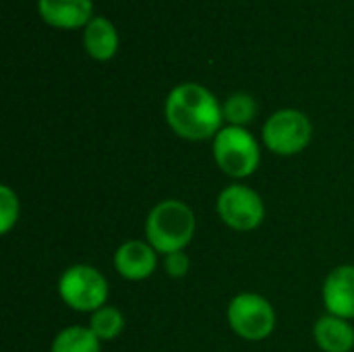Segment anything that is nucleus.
Returning a JSON list of instances; mask_svg holds the SVG:
<instances>
[{
    "instance_id": "f257e3e1",
    "label": "nucleus",
    "mask_w": 354,
    "mask_h": 352,
    "mask_svg": "<svg viewBox=\"0 0 354 352\" xmlns=\"http://www.w3.org/2000/svg\"><path fill=\"white\" fill-rule=\"evenodd\" d=\"M164 116L168 127L187 141L214 139L224 122L218 98L199 83H180L170 89L164 104Z\"/></svg>"
},
{
    "instance_id": "f03ea898",
    "label": "nucleus",
    "mask_w": 354,
    "mask_h": 352,
    "mask_svg": "<svg viewBox=\"0 0 354 352\" xmlns=\"http://www.w3.org/2000/svg\"><path fill=\"white\" fill-rule=\"evenodd\" d=\"M197 220L193 210L180 199H166L151 207L145 218V241L162 255L185 251L193 241Z\"/></svg>"
},
{
    "instance_id": "7ed1b4c3",
    "label": "nucleus",
    "mask_w": 354,
    "mask_h": 352,
    "mask_svg": "<svg viewBox=\"0 0 354 352\" xmlns=\"http://www.w3.org/2000/svg\"><path fill=\"white\" fill-rule=\"evenodd\" d=\"M212 149L218 168L234 180L255 174L261 162L259 143L245 127H222V131L214 137Z\"/></svg>"
},
{
    "instance_id": "20e7f679",
    "label": "nucleus",
    "mask_w": 354,
    "mask_h": 352,
    "mask_svg": "<svg viewBox=\"0 0 354 352\" xmlns=\"http://www.w3.org/2000/svg\"><path fill=\"white\" fill-rule=\"evenodd\" d=\"M58 295L73 311L95 313L106 305L110 286L100 270L87 263H77L62 272L58 280Z\"/></svg>"
},
{
    "instance_id": "39448f33",
    "label": "nucleus",
    "mask_w": 354,
    "mask_h": 352,
    "mask_svg": "<svg viewBox=\"0 0 354 352\" xmlns=\"http://www.w3.org/2000/svg\"><path fill=\"white\" fill-rule=\"evenodd\" d=\"M230 330L249 342H261L276 330V311L272 303L257 293L236 295L226 309Z\"/></svg>"
},
{
    "instance_id": "423d86ee",
    "label": "nucleus",
    "mask_w": 354,
    "mask_h": 352,
    "mask_svg": "<svg viewBox=\"0 0 354 352\" xmlns=\"http://www.w3.org/2000/svg\"><path fill=\"white\" fill-rule=\"evenodd\" d=\"M311 137H313V124L309 116L295 108H284L274 112L261 129V139L266 147L272 154L284 158L301 154L311 143Z\"/></svg>"
},
{
    "instance_id": "0eeeda50",
    "label": "nucleus",
    "mask_w": 354,
    "mask_h": 352,
    "mask_svg": "<svg viewBox=\"0 0 354 352\" xmlns=\"http://www.w3.org/2000/svg\"><path fill=\"white\" fill-rule=\"evenodd\" d=\"M216 212L220 220L236 232H251L259 228L266 218V205L261 195L251 187L239 183H232L220 191Z\"/></svg>"
},
{
    "instance_id": "6e6552de",
    "label": "nucleus",
    "mask_w": 354,
    "mask_h": 352,
    "mask_svg": "<svg viewBox=\"0 0 354 352\" xmlns=\"http://www.w3.org/2000/svg\"><path fill=\"white\" fill-rule=\"evenodd\" d=\"M114 268L129 282L147 280L158 268V251L147 241H127L114 253Z\"/></svg>"
},
{
    "instance_id": "1a4fd4ad",
    "label": "nucleus",
    "mask_w": 354,
    "mask_h": 352,
    "mask_svg": "<svg viewBox=\"0 0 354 352\" xmlns=\"http://www.w3.org/2000/svg\"><path fill=\"white\" fill-rule=\"evenodd\" d=\"M322 299L330 315L354 319V266H338L328 274Z\"/></svg>"
},
{
    "instance_id": "9d476101",
    "label": "nucleus",
    "mask_w": 354,
    "mask_h": 352,
    "mask_svg": "<svg viewBox=\"0 0 354 352\" xmlns=\"http://www.w3.org/2000/svg\"><path fill=\"white\" fill-rule=\"evenodd\" d=\"M37 10L44 23L56 29L87 27L93 19L91 0H37Z\"/></svg>"
},
{
    "instance_id": "9b49d317",
    "label": "nucleus",
    "mask_w": 354,
    "mask_h": 352,
    "mask_svg": "<svg viewBox=\"0 0 354 352\" xmlns=\"http://www.w3.org/2000/svg\"><path fill=\"white\" fill-rule=\"evenodd\" d=\"M315 344L324 352H351L354 349V328L348 319L322 315L313 326Z\"/></svg>"
},
{
    "instance_id": "f8f14e48",
    "label": "nucleus",
    "mask_w": 354,
    "mask_h": 352,
    "mask_svg": "<svg viewBox=\"0 0 354 352\" xmlns=\"http://www.w3.org/2000/svg\"><path fill=\"white\" fill-rule=\"evenodd\" d=\"M83 46L93 60L106 62L118 52V31L106 17H93L83 29Z\"/></svg>"
},
{
    "instance_id": "ddd939ff",
    "label": "nucleus",
    "mask_w": 354,
    "mask_h": 352,
    "mask_svg": "<svg viewBox=\"0 0 354 352\" xmlns=\"http://www.w3.org/2000/svg\"><path fill=\"white\" fill-rule=\"evenodd\" d=\"M100 338L85 326H68L60 330L52 344L50 352H102Z\"/></svg>"
},
{
    "instance_id": "4468645a",
    "label": "nucleus",
    "mask_w": 354,
    "mask_h": 352,
    "mask_svg": "<svg viewBox=\"0 0 354 352\" xmlns=\"http://www.w3.org/2000/svg\"><path fill=\"white\" fill-rule=\"evenodd\" d=\"M102 342L114 340L122 334L124 330V315L110 305H104L102 309H97L95 313H91L89 317V326H87Z\"/></svg>"
},
{
    "instance_id": "2eb2a0df",
    "label": "nucleus",
    "mask_w": 354,
    "mask_h": 352,
    "mask_svg": "<svg viewBox=\"0 0 354 352\" xmlns=\"http://www.w3.org/2000/svg\"><path fill=\"white\" fill-rule=\"evenodd\" d=\"M222 112H224V120L228 124L245 127V124L255 120V116H257V102L253 100V95L239 91V93H232L224 102Z\"/></svg>"
},
{
    "instance_id": "dca6fc26",
    "label": "nucleus",
    "mask_w": 354,
    "mask_h": 352,
    "mask_svg": "<svg viewBox=\"0 0 354 352\" xmlns=\"http://www.w3.org/2000/svg\"><path fill=\"white\" fill-rule=\"evenodd\" d=\"M17 222H19V197L8 185H2L0 187V232L8 234Z\"/></svg>"
},
{
    "instance_id": "f3484780",
    "label": "nucleus",
    "mask_w": 354,
    "mask_h": 352,
    "mask_svg": "<svg viewBox=\"0 0 354 352\" xmlns=\"http://www.w3.org/2000/svg\"><path fill=\"white\" fill-rule=\"evenodd\" d=\"M191 259L185 251H176L170 255H164V270L170 278H183L189 274Z\"/></svg>"
}]
</instances>
